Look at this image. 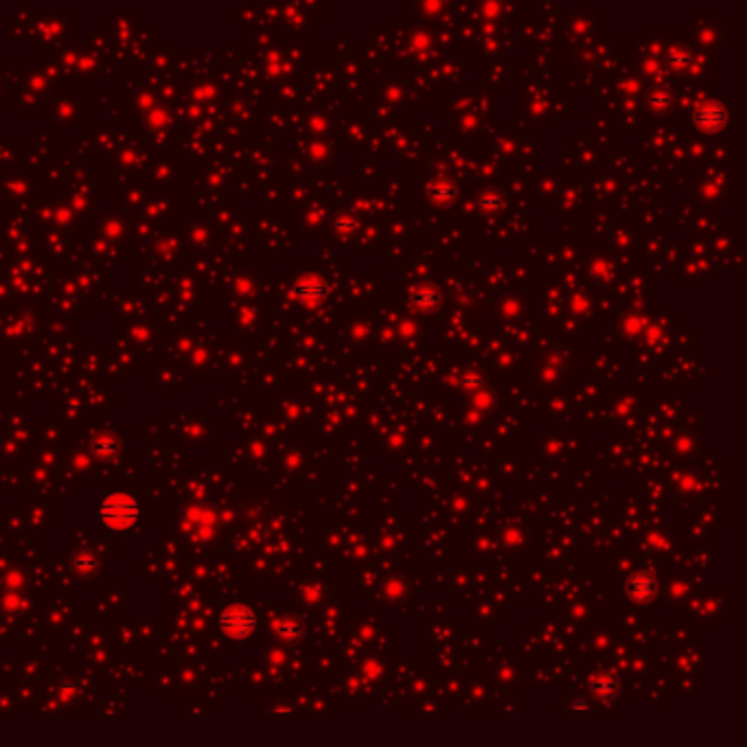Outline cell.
Listing matches in <instances>:
<instances>
[{"mask_svg":"<svg viewBox=\"0 0 747 747\" xmlns=\"http://www.w3.org/2000/svg\"><path fill=\"white\" fill-rule=\"evenodd\" d=\"M138 517V504L134 497L126 493H114L103 500L101 504V520L105 526L114 531H126Z\"/></svg>","mask_w":747,"mask_h":747,"instance_id":"6da1fadb","label":"cell"},{"mask_svg":"<svg viewBox=\"0 0 747 747\" xmlns=\"http://www.w3.org/2000/svg\"><path fill=\"white\" fill-rule=\"evenodd\" d=\"M224 627L232 635H243V633H248L252 629V616H250V612H248V610H243V607H234V610L226 612Z\"/></svg>","mask_w":747,"mask_h":747,"instance_id":"7a4b0ae2","label":"cell"},{"mask_svg":"<svg viewBox=\"0 0 747 747\" xmlns=\"http://www.w3.org/2000/svg\"><path fill=\"white\" fill-rule=\"evenodd\" d=\"M92 452L101 458H114L119 454V440L112 434H99L92 440Z\"/></svg>","mask_w":747,"mask_h":747,"instance_id":"3957f363","label":"cell"},{"mask_svg":"<svg viewBox=\"0 0 747 747\" xmlns=\"http://www.w3.org/2000/svg\"><path fill=\"white\" fill-rule=\"evenodd\" d=\"M629 592L631 594H638V596H642V599H646L649 596V594H651L653 592V578L651 576H635V578H631V583H629Z\"/></svg>","mask_w":747,"mask_h":747,"instance_id":"277c9868","label":"cell"},{"mask_svg":"<svg viewBox=\"0 0 747 747\" xmlns=\"http://www.w3.org/2000/svg\"><path fill=\"white\" fill-rule=\"evenodd\" d=\"M616 686H618L616 680L610 684V682H607V677H603V684H596V693H599V695H607V690H610V693H614Z\"/></svg>","mask_w":747,"mask_h":747,"instance_id":"5b68a950","label":"cell"}]
</instances>
